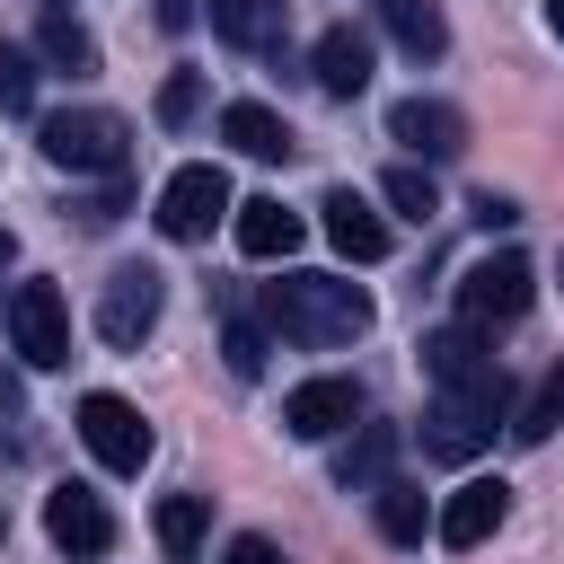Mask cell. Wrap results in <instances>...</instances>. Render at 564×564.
I'll use <instances>...</instances> for the list:
<instances>
[{
  "label": "cell",
  "instance_id": "obj_1",
  "mask_svg": "<svg viewBox=\"0 0 564 564\" xmlns=\"http://www.w3.org/2000/svg\"><path fill=\"white\" fill-rule=\"evenodd\" d=\"M256 317H264V335L326 352V344L370 335V291H361V282H344V273H282V282H264Z\"/></svg>",
  "mask_w": 564,
  "mask_h": 564
},
{
  "label": "cell",
  "instance_id": "obj_2",
  "mask_svg": "<svg viewBox=\"0 0 564 564\" xmlns=\"http://www.w3.org/2000/svg\"><path fill=\"white\" fill-rule=\"evenodd\" d=\"M35 150H44L62 176H123L132 132H123V115H106V106H62V115L35 123Z\"/></svg>",
  "mask_w": 564,
  "mask_h": 564
},
{
  "label": "cell",
  "instance_id": "obj_3",
  "mask_svg": "<svg viewBox=\"0 0 564 564\" xmlns=\"http://www.w3.org/2000/svg\"><path fill=\"white\" fill-rule=\"evenodd\" d=\"M494 423H511V379L494 370L485 388H441L423 405V449L432 458H476L494 441Z\"/></svg>",
  "mask_w": 564,
  "mask_h": 564
},
{
  "label": "cell",
  "instance_id": "obj_4",
  "mask_svg": "<svg viewBox=\"0 0 564 564\" xmlns=\"http://www.w3.org/2000/svg\"><path fill=\"white\" fill-rule=\"evenodd\" d=\"M529 300H538V264H529L520 247H494V256H476V264L458 273V326H476V335L511 326Z\"/></svg>",
  "mask_w": 564,
  "mask_h": 564
},
{
  "label": "cell",
  "instance_id": "obj_5",
  "mask_svg": "<svg viewBox=\"0 0 564 564\" xmlns=\"http://www.w3.org/2000/svg\"><path fill=\"white\" fill-rule=\"evenodd\" d=\"M238 203H229V176L212 167V159H194V167H176L167 185H159V238H176V247H194V238H212L220 220H229Z\"/></svg>",
  "mask_w": 564,
  "mask_h": 564
},
{
  "label": "cell",
  "instance_id": "obj_6",
  "mask_svg": "<svg viewBox=\"0 0 564 564\" xmlns=\"http://www.w3.org/2000/svg\"><path fill=\"white\" fill-rule=\"evenodd\" d=\"M79 441H88V458H97L106 476H141V467H150V423H141V405L115 397V388H88V397H79Z\"/></svg>",
  "mask_w": 564,
  "mask_h": 564
},
{
  "label": "cell",
  "instance_id": "obj_7",
  "mask_svg": "<svg viewBox=\"0 0 564 564\" xmlns=\"http://www.w3.org/2000/svg\"><path fill=\"white\" fill-rule=\"evenodd\" d=\"M9 344L26 370H62L70 361V300L53 282H18L9 291Z\"/></svg>",
  "mask_w": 564,
  "mask_h": 564
},
{
  "label": "cell",
  "instance_id": "obj_8",
  "mask_svg": "<svg viewBox=\"0 0 564 564\" xmlns=\"http://www.w3.org/2000/svg\"><path fill=\"white\" fill-rule=\"evenodd\" d=\"M159 308H167V282H159L150 264H115L106 291H97V335H106L115 352H132V344L159 326Z\"/></svg>",
  "mask_w": 564,
  "mask_h": 564
},
{
  "label": "cell",
  "instance_id": "obj_9",
  "mask_svg": "<svg viewBox=\"0 0 564 564\" xmlns=\"http://www.w3.org/2000/svg\"><path fill=\"white\" fill-rule=\"evenodd\" d=\"M352 423H361V379H344V370L300 379V388L282 397V432H291V441H335V432H352Z\"/></svg>",
  "mask_w": 564,
  "mask_h": 564
},
{
  "label": "cell",
  "instance_id": "obj_10",
  "mask_svg": "<svg viewBox=\"0 0 564 564\" xmlns=\"http://www.w3.org/2000/svg\"><path fill=\"white\" fill-rule=\"evenodd\" d=\"M44 538H53L62 555L97 564V555L115 546V511H106L88 485H53V494H44Z\"/></svg>",
  "mask_w": 564,
  "mask_h": 564
},
{
  "label": "cell",
  "instance_id": "obj_11",
  "mask_svg": "<svg viewBox=\"0 0 564 564\" xmlns=\"http://www.w3.org/2000/svg\"><path fill=\"white\" fill-rule=\"evenodd\" d=\"M502 511H511V485L502 476H467L449 502H441V520H432V538L449 546V555H467V546H485L494 529H502Z\"/></svg>",
  "mask_w": 564,
  "mask_h": 564
},
{
  "label": "cell",
  "instance_id": "obj_12",
  "mask_svg": "<svg viewBox=\"0 0 564 564\" xmlns=\"http://www.w3.org/2000/svg\"><path fill=\"white\" fill-rule=\"evenodd\" d=\"M388 132H397L414 159H432V167L467 150V115H458L449 97H397V106H388Z\"/></svg>",
  "mask_w": 564,
  "mask_h": 564
},
{
  "label": "cell",
  "instance_id": "obj_13",
  "mask_svg": "<svg viewBox=\"0 0 564 564\" xmlns=\"http://www.w3.org/2000/svg\"><path fill=\"white\" fill-rule=\"evenodd\" d=\"M229 229H238V256H256V264H282V256L308 238V220H300L282 194H247V203L229 212Z\"/></svg>",
  "mask_w": 564,
  "mask_h": 564
},
{
  "label": "cell",
  "instance_id": "obj_14",
  "mask_svg": "<svg viewBox=\"0 0 564 564\" xmlns=\"http://www.w3.org/2000/svg\"><path fill=\"white\" fill-rule=\"evenodd\" d=\"M414 352H423L432 388H485V379L502 370V361H494V344H485L476 326H432V335H423Z\"/></svg>",
  "mask_w": 564,
  "mask_h": 564
},
{
  "label": "cell",
  "instance_id": "obj_15",
  "mask_svg": "<svg viewBox=\"0 0 564 564\" xmlns=\"http://www.w3.org/2000/svg\"><path fill=\"white\" fill-rule=\"evenodd\" d=\"M317 212H326V238H335V256H352V264H379V256H388V220H379V212H370L352 185H335Z\"/></svg>",
  "mask_w": 564,
  "mask_h": 564
},
{
  "label": "cell",
  "instance_id": "obj_16",
  "mask_svg": "<svg viewBox=\"0 0 564 564\" xmlns=\"http://www.w3.org/2000/svg\"><path fill=\"white\" fill-rule=\"evenodd\" d=\"M397 441H405L397 423H361V432L335 449V485H344V494H379L388 467H397Z\"/></svg>",
  "mask_w": 564,
  "mask_h": 564
},
{
  "label": "cell",
  "instance_id": "obj_17",
  "mask_svg": "<svg viewBox=\"0 0 564 564\" xmlns=\"http://www.w3.org/2000/svg\"><path fill=\"white\" fill-rule=\"evenodd\" d=\"M317 88L326 97H361L370 88V35L361 26H326L317 35Z\"/></svg>",
  "mask_w": 564,
  "mask_h": 564
},
{
  "label": "cell",
  "instance_id": "obj_18",
  "mask_svg": "<svg viewBox=\"0 0 564 564\" xmlns=\"http://www.w3.org/2000/svg\"><path fill=\"white\" fill-rule=\"evenodd\" d=\"M220 141H229V150H247V159H291V123H282L273 106H256V97L220 106Z\"/></svg>",
  "mask_w": 564,
  "mask_h": 564
},
{
  "label": "cell",
  "instance_id": "obj_19",
  "mask_svg": "<svg viewBox=\"0 0 564 564\" xmlns=\"http://www.w3.org/2000/svg\"><path fill=\"white\" fill-rule=\"evenodd\" d=\"M379 26H388L414 62H441V53H449V18H441V0H379Z\"/></svg>",
  "mask_w": 564,
  "mask_h": 564
},
{
  "label": "cell",
  "instance_id": "obj_20",
  "mask_svg": "<svg viewBox=\"0 0 564 564\" xmlns=\"http://www.w3.org/2000/svg\"><path fill=\"white\" fill-rule=\"evenodd\" d=\"M150 529H159L167 564H194V555H203V529H212V502H203V494H159Z\"/></svg>",
  "mask_w": 564,
  "mask_h": 564
},
{
  "label": "cell",
  "instance_id": "obj_21",
  "mask_svg": "<svg viewBox=\"0 0 564 564\" xmlns=\"http://www.w3.org/2000/svg\"><path fill=\"white\" fill-rule=\"evenodd\" d=\"M282 18H291V0H212V35H220V44H238V53L273 44V35H282Z\"/></svg>",
  "mask_w": 564,
  "mask_h": 564
},
{
  "label": "cell",
  "instance_id": "obj_22",
  "mask_svg": "<svg viewBox=\"0 0 564 564\" xmlns=\"http://www.w3.org/2000/svg\"><path fill=\"white\" fill-rule=\"evenodd\" d=\"M370 511H379V538H388V546H423V529L441 520V511H432V502H423L405 476H388V485L370 494Z\"/></svg>",
  "mask_w": 564,
  "mask_h": 564
},
{
  "label": "cell",
  "instance_id": "obj_23",
  "mask_svg": "<svg viewBox=\"0 0 564 564\" xmlns=\"http://www.w3.org/2000/svg\"><path fill=\"white\" fill-rule=\"evenodd\" d=\"M35 53H44L53 70H97V35H88L70 9H44V26H35Z\"/></svg>",
  "mask_w": 564,
  "mask_h": 564
},
{
  "label": "cell",
  "instance_id": "obj_24",
  "mask_svg": "<svg viewBox=\"0 0 564 564\" xmlns=\"http://www.w3.org/2000/svg\"><path fill=\"white\" fill-rule=\"evenodd\" d=\"M555 423H564V361H555V370H546V379H538V388L511 405V441H520V449H538Z\"/></svg>",
  "mask_w": 564,
  "mask_h": 564
},
{
  "label": "cell",
  "instance_id": "obj_25",
  "mask_svg": "<svg viewBox=\"0 0 564 564\" xmlns=\"http://www.w3.org/2000/svg\"><path fill=\"white\" fill-rule=\"evenodd\" d=\"M379 194H388V212H405V220H432V212H441V194H432V176H423V167H388V185H379Z\"/></svg>",
  "mask_w": 564,
  "mask_h": 564
},
{
  "label": "cell",
  "instance_id": "obj_26",
  "mask_svg": "<svg viewBox=\"0 0 564 564\" xmlns=\"http://www.w3.org/2000/svg\"><path fill=\"white\" fill-rule=\"evenodd\" d=\"M220 352H229L238 379H264V317H229L220 326Z\"/></svg>",
  "mask_w": 564,
  "mask_h": 564
},
{
  "label": "cell",
  "instance_id": "obj_27",
  "mask_svg": "<svg viewBox=\"0 0 564 564\" xmlns=\"http://www.w3.org/2000/svg\"><path fill=\"white\" fill-rule=\"evenodd\" d=\"M203 115V70H167L159 79V123L176 132V123H194Z\"/></svg>",
  "mask_w": 564,
  "mask_h": 564
},
{
  "label": "cell",
  "instance_id": "obj_28",
  "mask_svg": "<svg viewBox=\"0 0 564 564\" xmlns=\"http://www.w3.org/2000/svg\"><path fill=\"white\" fill-rule=\"evenodd\" d=\"M123 212H132V194H123V176H106L97 194H70V220H79V229H115Z\"/></svg>",
  "mask_w": 564,
  "mask_h": 564
},
{
  "label": "cell",
  "instance_id": "obj_29",
  "mask_svg": "<svg viewBox=\"0 0 564 564\" xmlns=\"http://www.w3.org/2000/svg\"><path fill=\"white\" fill-rule=\"evenodd\" d=\"M0 106H9V115H26V106H35V70H26V53H18V44H0Z\"/></svg>",
  "mask_w": 564,
  "mask_h": 564
},
{
  "label": "cell",
  "instance_id": "obj_30",
  "mask_svg": "<svg viewBox=\"0 0 564 564\" xmlns=\"http://www.w3.org/2000/svg\"><path fill=\"white\" fill-rule=\"evenodd\" d=\"M467 212H476V229H511V220H520V203H511V194H494V185H485Z\"/></svg>",
  "mask_w": 564,
  "mask_h": 564
},
{
  "label": "cell",
  "instance_id": "obj_31",
  "mask_svg": "<svg viewBox=\"0 0 564 564\" xmlns=\"http://www.w3.org/2000/svg\"><path fill=\"white\" fill-rule=\"evenodd\" d=\"M220 564H282V555H273V538H256V529H238V538L220 546Z\"/></svg>",
  "mask_w": 564,
  "mask_h": 564
},
{
  "label": "cell",
  "instance_id": "obj_32",
  "mask_svg": "<svg viewBox=\"0 0 564 564\" xmlns=\"http://www.w3.org/2000/svg\"><path fill=\"white\" fill-rule=\"evenodd\" d=\"M159 26H194V0H159Z\"/></svg>",
  "mask_w": 564,
  "mask_h": 564
},
{
  "label": "cell",
  "instance_id": "obj_33",
  "mask_svg": "<svg viewBox=\"0 0 564 564\" xmlns=\"http://www.w3.org/2000/svg\"><path fill=\"white\" fill-rule=\"evenodd\" d=\"M9 264H18V238H9V229H0V273H9Z\"/></svg>",
  "mask_w": 564,
  "mask_h": 564
},
{
  "label": "cell",
  "instance_id": "obj_34",
  "mask_svg": "<svg viewBox=\"0 0 564 564\" xmlns=\"http://www.w3.org/2000/svg\"><path fill=\"white\" fill-rule=\"evenodd\" d=\"M546 26H555V44H564V0H546Z\"/></svg>",
  "mask_w": 564,
  "mask_h": 564
},
{
  "label": "cell",
  "instance_id": "obj_35",
  "mask_svg": "<svg viewBox=\"0 0 564 564\" xmlns=\"http://www.w3.org/2000/svg\"><path fill=\"white\" fill-rule=\"evenodd\" d=\"M0 538H9V502H0Z\"/></svg>",
  "mask_w": 564,
  "mask_h": 564
},
{
  "label": "cell",
  "instance_id": "obj_36",
  "mask_svg": "<svg viewBox=\"0 0 564 564\" xmlns=\"http://www.w3.org/2000/svg\"><path fill=\"white\" fill-rule=\"evenodd\" d=\"M44 9H62V0H44Z\"/></svg>",
  "mask_w": 564,
  "mask_h": 564
}]
</instances>
